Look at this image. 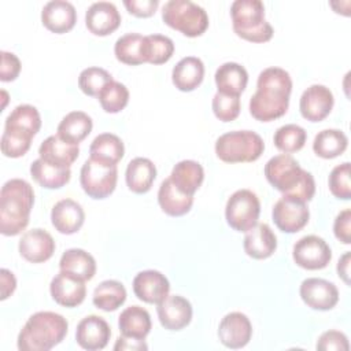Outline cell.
<instances>
[{
    "mask_svg": "<svg viewBox=\"0 0 351 351\" xmlns=\"http://www.w3.org/2000/svg\"><path fill=\"white\" fill-rule=\"evenodd\" d=\"M292 80L281 67H267L258 75L256 92L250 99V112L261 122L282 117L289 106Z\"/></svg>",
    "mask_w": 351,
    "mask_h": 351,
    "instance_id": "obj_1",
    "label": "cell"
},
{
    "mask_svg": "<svg viewBox=\"0 0 351 351\" xmlns=\"http://www.w3.org/2000/svg\"><path fill=\"white\" fill-rule=\"evenodd\" d=\"M266 180L282 196L307 203L315 193V181L311 173L303 170L296 159L288 154L270 158L265 165Z\"/></svg>",
    "mask_w": 351,
    "mask_h": 351,
    "instance_id": "obj_2",
    "label": "cell"
},
{
    "mask_svg": "<svg viewBox=\"0 0 351 351\" xmlns=\"http://www.w3.org/2000/svg\"><path fill=\"white\" fill-rule=\"evenodd\" d=\"M34 203L32 185L22 178L8 180L0 191V232L4 236L19 234L29 223Z\"/></svg>",
    "mask_w": 351,
    "mask_h": 351,
    "instance_id": "obj_3",
    "label": "cell"
},
{
    "mask_svg": "<svg viewBox=\"0 0 351 351\" xmlns=\"http://www.w3.org/2000/svg\"><path fill=\"white\" fill-rule=\"evenodd\" d=\"M66 318L53 311H38L29 317L18 335L21 351H48L67 335Z\"/></svg>",
    "mask_w": 351,
    "mask_h": 351,
    "instance_id": "obj_4",
    "label": "cell"
},
{
    "mask_svg": "<svg viewBox=\"0 0 351 351\" xmlns=\"http://www.w3.org/2000/svg\"><path fill=\"white\" fill-rule=\"evenodd\" d=\"M234 33L251 43H266L273 37V27L265 19L261 0H236L230 7Z\"/></svg>",
    "mask_w": 351,
    "mask_h": 351,
    "instance_id": "obj_5",
    "label": "cell"
},
{
    "mask_svg": "<svg viewBox=\"0 0 351 351\" xmlns=\"http://www.w3.org/2000/svg\"><path fill=\"white\" fill-rule=\"evenodd\" d=\"M263 149L262 137L252 130L228 132L215 141V154L226 163L254 162L263 154Z\"/></svg>",
    "mask_w": 351,
    "mask_h": 351,
    "instance_id": "obj_6",
    "label": "cell"
},
{
    "mask_svg": "<svg viewBox=\"0 0 351 351\" xmlns=\"http://www.w3.org/2000/svg\"><path fill=\"white\" fill-rule=\"evenodd\" d=\"M163 22L186 37L202 36L208 27V15L191 0H169L162 8Z\"/></svg>",
    "mask_w": 351,
    "mask_h": 351,
    "instance_id": "obj_7",
    "label": "cell"
},
{
    "mask_svg": "<svg viewBox=\"0 0 351 351\" xmlns=\"http://www.w3.org/2000/svg\"><path fill=\"white\" fill-rule=\"evenodd\" d=\"M261 203L250 189L236 191L226 202L225 218L228 225L237 232H248L258 223Z\"/></svg>",
    "mask_w": 351,
    "mask_h": 351,
    "instance_id": "obj_8",
    "label": "cell"
},
{
    "mask_svg": "<svg viewBox=\"0 0 351 351\" xmlns=\"http://www.w3.org/2000/svg\"><path fill=\"white\" fill-rule=\"evenodd\" d=\"M117 180L118 169L115 165H106L89 158L81 167V186L92 199H104L110 196L117 186Z\"/></svg>",
    "mask_w": 351,
    "mask_h": 351,
    "instance_id": "obj_9",
    "label": "cell"
},
{
    "mask_svg": "<svg viewBox=\"0 0 351 351\" xmlns=\"http://www.w3.org/2000/svg\"><path fill=\"white\" fill-rule=\"evenodd\" d=\"M292 258L295 263L307 270H319L328 266L332 251L322 237L315 234L304 236L293 244Z\"/></svg>",
    "mask_w": 351,
    "mask_h": 351,
    "instance_id": "obj_10",
    "label": "cell"
},
{
    "mask_svg": "<svg viewBox=\"0 0 351 351\" xmlns=\"http://www.w3.org/2000/svg\"><path fill=\"white\" fill-rule=\"evenodd\" d=\"M271 217L281 232L296 233L307 225L310 211L306 203L282 196L273 206Z\"/></svg>",
    "mask_w": 351,
    "mask_h": 351,
    "instance_id": "obj_11",
    "label": "cell"
},
{
    "mask_svg": "<svg viewBox=\"0 0 351 351\" xmlns=\"http://www.w3.org/2000/svg\"><path fill=\"white\" fill-rule=\"evenodd\" d=\"M302 300L314 310L326 311L333 308L339 302V291L336 285L324 278H306L299 289Z\"/></svg>",
    "mask_w": 351,
    "mask_h": 351,
    "instance_id": "obj_12",
    "label": "cell"
},
{
    "mask_svg": "<svg viewBox=\"0 0 351 351\" xmlns=\"http://www.w3.org/2000/svg\"><path fill=\"white\" fill-rule=\"evenodd\" d=\"M333 93L325 85L314 84L308 86L300 96L299 110L304 119L319 122L325 119L333 108Z\"/></svg>",
    "mask_w": 351,
    "mask_h": 351,
    "instance_id": "obj_13",
    "label": "cell"
},
{
    "mask_svg": "<svg viewBox=\"0 0 351 351\" xmlns=\"http://www.w3.org/2000/svg\"><path fill=\"white\" fill-rule=\"evenodd\" d=\"M252 336V325L250 318L240 313L233 311L226 314L218 326V337L221 343L232 350L243 348L248 344Z\"/></svg>",
    "mask_w": 351,
    "mask_h": 351,
    "instance_id": "obj_14",
    "label": "cell"
},
{
    "mask_svg": "<svg viewBox=\"0 0 351 351\" xmlns=\"http://www.w3.org/2000/svg\"><path fill=\"white\" fill-rule=\"evenodd\" d=\"M160 325L167 330H181L192 319V306L180 295H167L156 307Z\"/></svg>",
    "mask_w": 351,
    "mask_h": 351,
    "instance_id": "obj_15",
    "label": "cell"
},
{
    "mask_svg": "<svg viewBox=\"0 0 351 351\" xmlns=\"http://www.w3.org/2000/svg\"><path fill=\"white\" fill-rule=\"evenodd\" d=\"M111 329L106 319L99 315H88L82 318L75 330V340L80 347L88 351L101 350L108 344Z\"/></svg>",
    "mask_w": 351,
    "mask_h": 351,
    "instance_id": "obj_16",
    "label": "cell"
},
{
    "mask_svg": "<svg viewBox=\"0 0 351 351\" xmlns=\"http://www.w3.org/2000/svg\"><path fill=\"white\" fill-rule=\"evenodd\" d=\"M18 248L21 256L27 262L41 263L53 255L55 241L47 230L36 228L22 234Z\"/></svg>",
    "mask_w": 351,
    "mask_h": 351,
    "instance_id": "obj_17",
    "label": "cell"
},
{
    "mask_svg": "<svg viewBox=\"0 0 351 351\" xmlns=\"http://www.w3.org/2000/svg\"><path fill=\"white\" fill-rule=\"evenodd\" d=\"M49 292L58 304L64 307H77L86 296V287L85 281L69 273L59 271L49 284Z\"/></svg>",
    "mask_w": 351,
    "mask_h": 351,
    "instance_id": "obj_18",
    "label": "cell"
},
{
    "mask_svg": "<svg viewBox=\"0 0 351 351\" xmlns=\"http://www.w3.org/2000/svg\"><path fill=\"white\" fill-rule=\"evenodd\" d=\"M169 280L158 270H143L133 278V292L145 303H160L169 295Z\"/></svg>",
    "mask_w": 351,
    "mask_h": 351,
    "instance_id": "obj_19",
    "label": "cell"
},
{
    "mask_svg": "<svg viewBox=\"0 0 351 351\" xmlns=\"http://www.w3.org/2000/svg\"><path fill=\"white\" fill-rule=\"evenodd\" d=\"M85 25L95 36H108L119 27L121 15L112 3L96 1L85 14Z\"/></svg>",
    "mask_w": 351,
    "mask_h": 351,
    "instance_id": "obj_20",
    "label": "cell"
},
{
    "mask_svg": "<svg viewBox=\"0 0 351 351\" xmlns=\"http://www.w3.org/2000/svg\"><path fill=\"white\" fill-rule=\"evenodd\" d=\"M43 25L52 33L63 34L70 32L77 22L74 5L66 0L48 1L41 11Z\"/></svg>",
    "mask_w": 351,
    "mask_h": 351,
    "instance_id": "obj_21",
    "label": "cell"
},
{
    "mask_svg": "<svg viewBox=\"0 0 351 351\" xmlns=\"http://www.w3.org/2000/svg\"><path fill=\"white\" fill-rule=\"evenodd\" d=\"M85 213L80 203L73 199H62L52 207L51 222L62 234H73L81 229Z\"/></svg>",
    "mask_w": 351,
    "mask_h": 351,
    "instance_id": "obj_22",
    "label": "cell"
},
{
    "mask_svg": "<svg viewBox=\"0 0 351 351\" xmlns=\"http://www.w3.org/2000/svg\"><path fill=\"white\" fill-rule=\"evenodd\" d=\"M244 252L254 259H266L277 248V237L267 223H256L244 237Z\"/></svg>",
    "mask_w": 351,
    "mask_h": 351,
    "instance_id": "obj_23",
    "label": "cell"
},
{
    "mask_svg": "<svg viewBox=\"0 0 351 351\" xmlns=\"http://www.w3.org/2000/svg\"><path fill=\"white\" fill-rule=\"evenodd\" d=\"M38 155L45 162L59 166V167H70L74 160L80 155V148L77 144H70L60 138L58 134L49 136L45 138L40 148Z\"/></svg>",
    "mask_w": 351,
    "mask_h": 351,
    "instance_id": "obj_24",
    "label": "cell"
},
{
    "mask_svg": "<svg viewBox=\"0 0 351 351\" xmlns=\"http://www.w3.org/2000/svg\"><path fill=\"white\" fill-rule=\"evenodd\" d=\"M204 77V64L196 56L182 58L171 71L173 84L178 90L191 92L196 89Z\"/></svg>",
    "mask_w": 351,
    "mask_h": 351,
    "instance_id": "obj_25",
    "label": "cell"
},
{
    "mask_svg": "<svg viewBox=\"0 0 351 351\" xmlns=\"http://www.w3.org/2000/svg\"><path fill=\"white\" fill-rule=\"evenodd\" d=\"M214 77L218 92L230 96H240L248 82L247 70L236 62H226L221 64Z\"/></svg>",
    "mask_w": 351,
    "mask_h": 351,
    "instance_id": "obj_26",
    "label": "cell"
},
{
    "mask_svg": "<svg viewBox=\"0 0 351 351\" xmlns=\"http://www.w3.org/2000/svg\"><path fill=\"white\" fill-rule=\"evenodd\" d=\"M119 332L125 337L144 340L151 330L149 313L140 306L126 307L118 317Z\"/></svg>",
    "mask_w": 351,
    "mask_h": 351,
    "instance_id": "obj_27",
    "label": "cell"
},
{
    "mask_svg": "<svg viewBox=\"0 0 351 351\" xmlns=\"http://www.w3.org/2000/svg\"><path fill=\"white\" fill-rule=\"evenodd\" d=\"M169 178L180 192L193 196L204 180V170L200 163L185 159L173 167Z\"/></svg>",
    "mask_w": 351,
    "mask_h": 351,
    "instance_id": "obj_28",
    "label": "cell"
},
{
    "mask_svg": "<svg viewBox=\"0 0 351 351\" xmlns=\"http://www.w3.org/2000/svg\"><path fill=\"white\" fill-rule=\"evenodd\" d=\"M60 271L69 273L82 281H89L96 273L95 258L81 248H70L63 252L59 261Z\"/></svg>",
    "mask_w": 351,
    "mask_h": 351,
    "instance_id": "obj_29",
    "label": "cell"
},
{
    "mask_svg": "<svg viewBox=\"0 0 351 351\" xmlns=\"http://www.w3.org/2000/svg\"><path fill=\"white\" fill-rule=\"evenodd\" d=\"M156 177V167L148 158H134L128 163L125 178L128 188L134 193H145L151 189Z\"/></svg>",
    "mask_w": 351,
    "mask_h": 351,
    "instance_id": "obj_30",
    "label": "cell"
},
{
    "mask_svg": "<svg viewBox=\"0 0 351 351\" xmlns=\"http://www.w3.org/2000/svg\"><path fill=\"white\" fill-rule=\"evenodd\" d=\"M158 203L163 213H166L170 217H181L186 214L192 204H193V196L185 195L180 192L170 178H166L162 181L159 191H158Z\"/></svg>",
    "mask_w": 351,
    "mask_h": 351,
    "instance_id": "obj_31",
    "label": "cell"
},
{
    "mask_svg": "<svg viewBox=\"0 0 351 351\" xmlns=\"http://www.w3.org/2000/svg\"><path fill=\"white\" fill-rule=\"evenodd\" d=\"M90 159L106 165H115L123 158L125 147L122 140L112 133H101L95 137L89 147Z\"/></svg>",
    "mask_w": 351,
    "mask_h": 351,
    "instance_id": "obj_32",
    "label": "cell"
},
{
    "mask_svg": "<svg viewBox=\"0 0 351 351\" xmlns=\"http://www.w3.org/2000/svg\"><path fill=\"white\" fill-rule=\"evenodd\" d=\"M30 174L37 184L47 189H58L70 181V167H59L38 158L30 165Z\"/></svg>",
    "mask_w": 351,
    "mask_h": 351,
    "instance_id": "obj_33",
    "label": "cell"
},
{
    "mask_svg": "<svg viewBox=\"0 0 351 351\" xmlns=\"http://www.w3.org/2000/svg\"><path fill=\"white\" fill-rule=\"evenodd\" d=\"M92 118L82 111L69 112L58 125V136L70 144L81 143L92 130Z\"/></svg>",
    "mask_w": 351,
    "mask_h": 351,
    "instance_id": "obj_34",
    "label": "cell"
},
{
    "mask_svg": "<svg viewBox=\"0 0 351 351\" xmlns=\"http://www.w3.org/2000/svg\"><path fill=\"white\" fill-rule=\"evenodd\" d=\"M41 128V118L36 107L30 104L16 106L5 119L4 130H15L36 136Z\"/></svg>",
    "mask_w": 351,
    "mask_h": 351,
    "instance_id": "obj_35",
    "label": "cell"
},
{
    "mask_svg": "<svg viewBox=\"0 0 351 351\" xmlns=\"http://www.w3.org/2000/svg\"><path fill=\"white\" fill-rule=\"evenodd\" d=\"M115 58L125 64L137 66L145 63L144 36L138 33H128L121 36L114 45Z\"/></svg>",
    "mask_w": 351,
    "mask_h": 351,
    "instance_id": "obj_36",
    "label": "cell"
},
{
    "mask_svg": "<svg viewBox=\"0 0 351 351\" xmlns=\"http://www.w3.org/2000/svg\"><path fill=\"white\" fill-rule=\"evenodd\" d=\"M93 304L103 311H115L126 300V289L117 280H106L93 291Z\"/></svg>",
    "mask_w": 351,
    "mask_h": 351,
    "instance_id": "obj_37",
    "label": "cell"
},
{
    "mask_svg": "<svg viewBox=\"0 0 351 351\" xmlns=\"http://www.w3.org/2000/svg\"><path fill=\"white\" fill-rule=\"evenodd\" d=\"M348 145L347 136L339 129L321 130L313 141V151L324 159H333L341 155Z\"/></svg>",
    "mask_w": 351,
    "mask_h": 351,
    "instance_id": "obj_38",
    "label": "cell"
},
{
    "mask_svg": "<svg viewBox=\"0 0 351 351\" xmlns=\"http://www.w3.org/2000/svg\"><path fill=\"white\" fill-rule=\"evenodd\" d=\"M145 62L151 64H163L174 53V43L163 34L144 36Z\"/></svg>",
    "mask_w": 351,
    "mask_h": 351,
    "instance_id": "obj_39",
    "label": "cell"
},
{
    "mask_svg": "<svg viewBox=\"0 0 351 351\" xmlns=\"http://www.w3.org/2000/svg\"><path fill=\"white\" fill-rule=\"evenodd\" d=\"M306 138L307 133L302 126L296 123H288L276 130L273 141L274 145L284 154H292L304 147Z\"/></svg>",
    "mask_w": 351,
    "mask_h": 351,
    "instance_id": "obj_40",
    "label": "cell"
},
{
    "mask_svg": "<svg viewBox=\"0 0 351 351\" xmlns=\"http://www.w3.org/2000/svg\"><path fill=\"white\" fill-rule=\"evenodd\" d=\"M97 97L101 108L106 112L115 114L126 107L129 101V90L123 84L112 80L104 85Z\"/></svg>",
    "mask_w": 351,
    "mask_h": 351,
    "instance_id": "obj_41",
    "label": "cell"
},
{
    "mask_svg": "<svg viewBox=\"0 0 351 351\" xmlns=\"http://www.w3.org/2000/svg\"><path fill=\"white\" fill-rule=\"evenodd\" d=\"M112 81L111 74L101 67H88L78 77L80 89L88 96H99L106 84Z\"/></svg>",
    "mask_w": 351,
    "mask_h": 351,
    "instance_id": "obj_42",
    "label": "cell"
},
{
    "mask_svg": "<svg viewBox=\"0 0 351 351\" xmlns=\"http://www.w3.org/2000/svg\"><path fill=\"white\" fill-rule=\"evenodd\" d=\"M33 136L15 132V130H4L1 134V152L8 158H19L23 156L32 144Z\"/></svg>",
    "mask_w": 351,
    "mask_h": 351,
    "instance_id": "obj_43",
    "label": "cell"
},
{
    "mask_svg": "<svg viewBox=\"0 0 351 351\" xmlns=\"http://www.w3.org/2000/svg\"><path fill=\"white\" fill-rule=\"evenodd\" d=\"M329 189L332 195L341 200H348L351 197V184H350V163L344 162L332 169L329 174Z\"/></svg>",
    "mask_w": 351,
    "mask_h": 351,
    "instance_id": "obj_44",
    "label": "cell"
},
{
    "mask_svg": "<svg viewBox=\"0 0 351 351\" xmlns=\"http://www.w3.org/2000/svg\"><path fill=\"white\" fill-rule=\"evenodd\" d=\"M214 115L222 122L234 121L240 114V99L239 96H230L217 92L213 97Z\"/></svg>",
    "mask_w": 351,
    "mask_h": 351,
    "instance_id": "obj_45",
    "label": "cell"
},
{
    "mask_svg": "<svg viewBox=\"0 0 351 351\" xmlns=\"http://www.w3.org/2000/svg\"><path fill=\"white\" fill-rule=\"evenodd\" d=\"M348 348L347 336L339 330H326L317 341V350L319 351H348Z\"/></svg>",
    "mask_w": 351,
    "mask_h": 351,
    "instance_id": "obj_46",
    "label": "cell"
},
{
    "mask_svg": "<svg viewBox=\"0 0 351 351\" xmlns=\"http://www.w3.org/2000/svg\"><path fill=\"white\" fill-rule=\"evenodd\" d=\"M21 71V60L12 52L1 51V67H0V80L4 82L14 81Z\"/></svg>",
    "mask_w": 351,
    "mask_h": 351,
    "instance_id": "obj_47",
    "label": "cell"
},
{
    "mask_svg": "<svg viewBox=\"0 0 351 351\" xmlns=\"http://www.w3.org/2000/svg\"><path fill=\"white\" fill-rule=\"evenodd\" d=\"M333 232L337 240L343 244L351 243V210L346 208L340 211L333 223Z\"/></svg>",
    "mask_w": 351,
    "mask_h": 351,
    "instance_id": "obj_48",
    "label": "cell"
},
{
    "mask_svg": "<svg viewBox=\"0 0 351 351\" xmlns=\"http://www.w3.org/2000/svg\"><path fill=\"white\" fill-rule=\"evenodd\" d=\"M123 5L126 10L138 18H147L155 14L159 1L158 0H125Z\"/></svg>",
    "mask_w": 351,
    "mask_h": 351,
    "instance_id": "obj_49",
    "label": "cell"
},
{
    "mask_svg": "<svg viewBox=\"0 0 351 351\" xmlns=\"http://www.w3.org/2000/svg\"><path fill=\"white\" fill-rule=\"evenodd\" d=\"M0 282H1V300H5L16 288V280L15 276L7 270V269H1L0 270Z\"/></svg>",
    "mask_w": 351,
    "mask_h": 351,
    "instance_id": "obj_50",
    "label": "cell"
},
{
    "mask_svg": "<svg viewBox=\"0 0 351 351\" xmlns=\"http://www.w3.org/2000/svg\"><path fill=\"white\" fill-rule=\"evenodd\" d=\"M148 346L145 344L144 340H138V339H132V337H118L117 339V343L114 346V350L115 351H119V350H133V351H143V350H147Z\"/></svg>",
    "mask_w": 351,
    "mask_h": 351,
    "instance_id": "obj_51",
    "label": "cell"
},
{
    "mask_svg": "<svg viewBox=\"0 0 351 351\" xmlns=\"http://www.w3.org/2000/svg\"><path fill=\"white\" fill-rule=\"evenodd\" d=\"M350 263H351V254L347 251L344 252L339 262H337V274L339 277L348 285L350 284Z\"/></svg>",
    "mask_w": 351,
    "mask_h": 351,
    "instance_id": "obj_52",
    "label": "cell"
}]
</instances>
